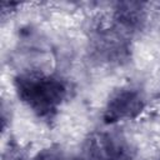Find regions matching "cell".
Listing matches in <instances>:
<instances>
[{
  "label": "cell",
  "instance_id": "obj_1",
  "mask_svg": "<svg viewBox=\"0 0 160 160\" xmlns=\"http://www.w3.org/2000/svg\"><path fill=\"white\" fill-rule=\"evenodd\" d=\"M19 98L39 116H50L66 94L64 84L55 78L22 75L16 79Z\"/></svg>",
  "mask_w": 160,
  "mask_h": 160
},
{
  "label": "cell",
  "instance_id": "obj_2",
  "mask_svg": "<svg viewBox=\"0 0 160 160\" xmlns=\"http://www.w3.org/2000/svg\"><path fill=\"white\" fill-rule=\"evenodd\" d=\"M144 108L142 98L135 90H120L108 102L105 109V120L114 122L122 119L135 118Z\"/></svg>",
  "mask_w": 160,
  "mask_h": 160
},
{
  "label": "cell",
  "instance_id": "obj_3",
  "mask_svg": "<svg viewBox=\"0 0 160 160\" xmlns=\"http://www.w3.org/2000/svg\"><path fill=\"white\" fill-rule=\"evenodd\" d=\"M118 19L119 21L128 28L139 26L142 21V10L141 5L139 4H121L120 10H118Z\"/></svg>",
  "mask_w": 160,
  "mask_h": 160
},
{
  "label": "cell",
  "instance_id": "obj_4",
  "mask_svg": "<svg viewBox=\"0 0 160 160\" xmlns=\"http://www.w3.org/2000/svg\"><path fill=\"white\" fill-rule=\"evenodd\" d=\"M36 160H62V158L59 152H56L54 150H46V151H42L41 154H39Z\"/></svg>",
  "mask_w": 160,
  "mask_h": 160
}]
</instances>
